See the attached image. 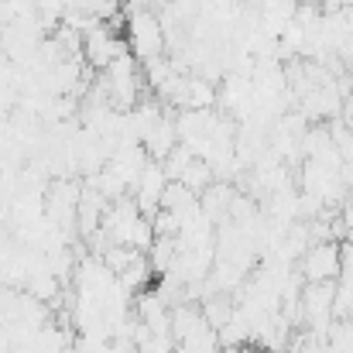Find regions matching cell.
Here are the masks:
<instances>
[{
  "label": "cell",
  "mask_w": 353,
  "mask_h": 353,
  "mask_svg": "<svg viewBox=\"0 0 353 353\" xmlns=\"http://www.w3.org/2000/svg\"><path fill=\"white\" fill-rule=\"evenodd\" d=\"M127 45L137 59L151 62V59H161L168 38H165V24L154 10H144V7H130L127 14Z\"/></svg>",
  "instance_id": "cell-1"
},
{
  "label": "cell",
  "mask_w": 353,
  "mask_h": 353,
  "mask_svg": "<svg viewBox=\"0 0 353 353\" xmlns=\"http://www.w3.org/2000/svg\"><path fill=\"white\" fill-rule=\"evenodd\" d=\"M340 271H343V250L333 240L312 243L302 257L305 285H333V281H340Z\"/></svg>",
  "instance_id": "cell-2"
},
{
  "label": "cell",
  "mask_w": 353,
  "mask_h": 353,
  "mask_svg": "<svg viewBox=\"0 0 353 353\" xmlns=\"http://www.w3.org/2000/svg\"><path fill=\"white\" fill-rule=\"evenodd\" d=\"M123 52V41L110 31V24H93L90 31H83V59L90 62V69H110Z\"/></svg>",
  "instance_id": "cell-3"
}]
</instances>
